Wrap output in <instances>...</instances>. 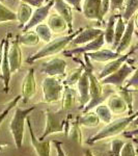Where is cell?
Segmentation results:
<instances>
[{
  "label": "cell",
  "mask_w": 138,
  "mask_h": 156,
  "mask_svg": "<svg viewBox=\"0 0 138 156\" xmlns=\"http://www.w3.org/2000/svg\"><path fill=\"white\" fill-rule=\"evenodd\" d=\"M84 55V60L85 62H82L84 67V70L86 71L87 75H88L89 79V97L90 100L87 103V105L84 107V109L82 110L83 114L87 112H90L92 108H96L98 105L102 104V102L106 99V97L104 96V90H103V84L101 83L98 77L95 75L94 73V67H92L91 62H90V58L86 53Z\"/></svg>",
  "instance_id": "6da1fadb"
},
{
  "label": "cell",
  "mask_w": 138,
  "mask_h": 156,
  "mask_svg": "<svg viewBox=\"0 0 138 156\" xmlns=\"http://www.w3.org/2000/svg\"><path fill=\"white\" fill-rule=\"evenodd\" d=\"M45 117H46V125L45 130L39 138L40 140H45L49 135L55 133H61L67 131L69 123L73 118L72 115H67V112L60 108L57 112H52L50 109L45 110Z\"/></svg>",
  "instance_id": "7a4b0ae2"
},
{
  "label": "cell",
  "mask_w": 138,
  "mask_h": 156,
  "mask_svg": "<svg viewBox=\"0 0 138 156\" xmlns=\"http://www.w3.org/2000/svg\"><path fill=\"white\" fill-rule=\"evenodd\" d=\"M82 29L83 28H80L78 30H76V31H74L73 34H69V36L59 37H57V39L53 40V41L47 43L43 48H41L34 54H32L31 56H29L28 58L26 59V62L27 64H33L34 62H36V60H39L41 58H44V57L52 56V55L60 53V52L64 51V50L69 46L70 43H71L75 37L78 36Z\"/></svg>",
  "instance_id": "3957f363"
},
{
  "label": "cell",
  "mask_w": 138,
  "mask_h": 156,
  "mask_svg": "<svg viewBox=\"0 0 138 156\" xmlns=\"http://www.w3.org/2000/svg\"><path fill=\"white\" fill-rule=\"evenodd\" d=\"M138 115V112L136 114H132L129 115L127 117L124 118H119L117 120L112 121L111 123L107 124L104 128H102L99 132H97L95 135H92L91 137H89L88 140H86L87 145H95L96 143L100 142V140H106V138H110V137H114L116 135L120 134L126 130V128L129 126L130 124L135 120Z\"/></svg>",
  "instance_id": "277c9868"
},
{
  "label": "cell",
  "mask_w": 138,
  "mask_h": 156,
  "mask_svg": "<svg viewBox=\"0 0 138 156\" xmlns=\"http://www.w3.org/2000/svg\"><path fill=\"white\" fill-rule=\"evenodd\" d=\"M34 109H36V106H31L28 108H21L19 106L16 107V110H15L14 115H12V119L11 123H9V131H11L12 135L17 149H21L22 148L26 120Z\"/></svg>",
  "instance_id": "5b68a950"
},
{
  "label": "cell",
  "mask_w": 138,
  "mask_h": 156,
  "mask_svg": "<svg viewBox=\"0 0 138 156\" xmlns=\"http://www.w3.org/2000/svg\"><path fill=\"white\" fill-rule=\"evenodd\" d=\"M42 89L43 101L47 104H53L61 100L64 84L59 78L47 76L43 80Z\"/></svg>",
  "instance_id": "8992f818"
},
{
  "label": "cell",
  "mask_w": 138,
  "mask_h": 156,
  "mask_svg": "<svg viewBox=\"0 0 138 156\" xmlns=\"http://www.w3.org/2000/svg\"><path fill=\"white\" fill-rule=\"evenodd\" d=\"M67 69V62L61 57H53L48 62L42 64L40 71L50 77H57L64 75Z\"/></svg>",
  "instance_id": "52a82bcc"
},
{
  "label": "cell",
  "mask_w": 138,
  "mask_h": 156,
  "mask_svg": "<svg viewBox=\"0 0 138 156\" xmlns=\"http://www.w3.org/2000/svg\"><path fill=\"white\" fill-rule=\"evenodd\" d=\"M104 44H105L104 34H102L101 36H99L97 39H95L94 41H91L88 44H85L83 46H80V47H76V48H72L70 50H64V55L67 57H74L77 56V55L89 53V52H95L102 49Z\"/></svg>",
  "instance_id": "ba28073f"
},
{
  "label": "cell",
  "mask_w": 138,
  "mask_h": 156,
  "mask_svg": "<svg viewBox=\"0 0 138 156\" xmlns=\"http://www.w3.org/2000/svg\"><path fill=\"white\" fill-rule=\"evenodd\" d=\"M133 71H134V67L130 66V65L125 62L116 72H114L113 74L109 75V76L105 77L104 79H102L101 83L103 85L111 84L116 87H122L124 82L126 81V79L128 78V76H129Z\"/></svg>",
  "instance_id": "9c48e42d"
},
{
  "label": "cell",
  "mask_w": 138,
  "mask_h": 156,
  "mask_svg": "<svg viewBox=\"0 0 138 156\" xmlns=\"http://www.w3.org/2000/svg\"><path fill=\"white\" fill-rule=\"evenodd\" d=\"M36 94V74H34V69L30 68L27 72L26 76L24 77L23 82H22L21 87V97L24 103L29 102L34 95Z\"/></svg>",
  "instance_id": "30bf717a"
},
{
  "label": "cell",
  "mask_w": 138,
  "mask_h": 156,
  "mask_svg": "<svg viewBox=\"0 0 138 156\" xmlns=\"http://www.w3.org/2000/svg\"><path fill=\"white\" fill-rule=\"evenodd\" d=\"M11 40H12V34H9L5 37L3 59H2V66H1V78H2V81H3V92L5 94L9 92V81H11V77H12L11 66H9V49Z\"/></svg>",
  "instance_id": "8fae6325"
},
{
  "label": "cell",
  "mask_w": 138,
  "mask_h": 156,
  "mask_svg": "<svg viewBox=\"0 0 138 156\" xmlns=\"http://www.w3.org/2000/svg\"><path fill=\"white\" fill-rule=\"evenodd\" d=\"M9 66H11L12 74V73L18 72L22 66V62H23L22 51H21V47H20L18 37H15V39H12L11 43H9Z\"/></svg>",
  "instance_id": "7c38bea8"
},
{
  "label": "cell",
  "mask_w": 138,
  "mask_h": 156,
  "mask_svg": "<svg viewBox=\"0 0 138 156\" xmlns=\"http://www.w3.org/2000/svg\"><path fill=\"white\" fill-rule=\"evenodd\" d=\"M26 124L28 127L31 145L36 150L37 156H51V142L50 140H40L36 136V133L32 129L31 121H30L29 117L26 120Z\"/></svg>",
  "instance_id": "4fadbf2b"
},
{
  "label": "cell",
  "mask_w": 138,
  "mask_h": 156,
  "mask_svg": "<svg viewBox=\"0 0 138 156\" xmlns=\"http://www.w3.org/2000/svg\"><path fill=\"white\" fill-rule=\"evenodd\" d=\"M54 5V0H50L46 5H43L37 9L32 12L31 19L29 20V22L23 27V32L29 31L32 27H36L37 25L42 24L44 22V20L49 16V12L51 9V7Z\"/></svg>",
  "instance_id": "5bb4252c"
},
{
  "label": "cell",
  "mask_w": 138,
  "mask_h": 156,
  "mask_svg": "<svg viewBox=\"0 0 138 156\" xmlns=\"http://www.w3.org/2000/svg\"><path fill=\"white\" fill-rule=\"evenodd\" d=\"M82 12L86 19L102 22V0H84Z\"/></svg>",
  "instance_id": "9a60e30c"
},
{
  "label": "cell",
  "mask_w": 138,
  "mask_h": 156,
  "mask_svg": "<svg viewBox=\"0 0 138 156\" xmlns=\"http://www.w3.org/2000/svg\"><path fill=\"white\" fill-rule=\"evenodd\" d=\"M102 34H104V31L100 28H92V27H90V28H83L78 36L70 43L69 46L71 47V49L76 48L79 45L83 46V45L88 44L91 41H94L95 39H97Z\"/></svg>",
  "instance_id": "2e32d148"
},
{
  "label": "cell",
  "mask_w": 138,
  "mask_h": 156,
  "mask_svg": "<svg viewBox=\"0 0 138 156\" xmlns=\"http://www.w3.org/2000/svg\"><path fill=\"white\" fill-rule=\"evenodd\" d=\"M83 65V64H82ZM84 68V67H83ZM77 92H78V100H79V109L83 110L84 107L89 102V79L86 71H83L81 77H80L78 83H77Z\"/></svg>",
  "instance_id": "e0dca14e"
},
{
  "label": "cell",
  "mask_w": 138,
  "mask_h": 156,
  "mask_svg": "<svg viewBox=\"0 0 138 156\" xmlns=\"http://www.w3.org/2000/svg\"><path fill=\"white\" fill-rule=\"evenodd\" d=\"M54 9L58 12L59 16L62 17V19L66 21L67 25V30L71 34L74 32L73 30V11L72 6L67 4L64 0H54Z\"/></svg>",
  "instance_id": "ac0fdd59"
},
{
  "label": "cell",
  "mask_w": 138,
  "mask_h": 156,
  "mask_svg": "<svg viewBox=\"0 0 138 156\" xmlns=\"http://www.w3.org/2000/svg\"><path fill=\"white\" fill-rule=\"evenodd\" d=\"M130 55H131V52H130V53H127V54H124V55H120V56L117 57L116 59H113V60H111V62H108L104 66V68L101 70V72L98 74V76H97L98 79L101 81V80L104 79L105 77L109 76V75L113 74L114 72H116L117 70H119V68L125 64V62L128 60Z\"/></svg>",
  "instance_id": "d6986e66"
},
{
  "label": "cell",
  "mask_w": 138,
  "mask_h": 156,
  "mask_svg": "<svg viewBox=\"0 0 138 156\" xmlns=\"http://www.w3.org/2000/svg\"><path fill=\"white\" fill-rule=\"evenodd\" d=\"M107 106L113 115H122L128 110V105L119 94H113L108 97Z\"/></svg>",
  "instance_id": "ffe728a7"
},
{
  "label": "cell",
  "mask_w": 138,
  "mask_h": 156,
  "mask_svg": "<svg viewBox=\"0 0 138 156\" xmlns=\"http://www.w3.org/2000/svg\"><path fill=\"white\" fill-rule=\"evenodd\" d=\"M134 26H135L134 19H130V21L127 23L124 36H122V40H120L119 46H117L116 49H115V52H117L119 54H120L129 48L130 44H131V42H132L133 34H134Z\"/></svg>",
  "instance_id": "44dd1931"
},
{
  "label": "cell",
  "mask_w": 138,
  "mask_h": 156,
  "mask_svg": "<svg viewBox=\"0 0 138 156\" xmlns=\"http://www.w3.org/2000/svg\"><path fill=\"white\" fill-rule=\"evenodd\" d=\"M86 54L88 55L90 60H95V62H108L120 56V54L111 49H100L98 51L89 52V53Z\"/></svg>",
  "instance_id": "7402d4cb"
},
{
  "label": "cell",
  "mask_w": 138,
  "mask_h": 156,
  "mask_svg": "<svg viewBox=\"0 0 138 156\" xmlns=\"http://www.w3.org/2000/svg\"><path fill=\"white\" fill-rule=\"evenodd\" d=\"M76 92L72 89V87H67L64 85V93H62L61 97V109L64 112H67L74 106L75 102H76Z\"/></svg>",
  "instance_id": "603a6c76"
},
{
  "label": "cell",
  "mask_w": 138,
  "mask_h": 156,
  "mask_svg": "<svg viewBox=\"0 0 138 156\" xmlns=\"http://www.w3.org/2000/svg\"><path fill=\"white\" fill-rule=\"evenodd\" d=\"M48 26L50 27V29L52 30V32L55 34H61V32L66 31L67 29V25L66 23L61 16L57 14H53L49 17L48 19Z\"/></svg>",
  "instance_id": "cb8c5ba5"
},
{
  "label": "cell",
  "mask_w": 138,
  "mask_h": 156,
  "mask_svg": "<svg viewBox=\"0 0 138 156\" xmlns=\"http://www.w3.org/2000/svg\"><path fill=\"white\" fill-rule=\"evenodd\" d=\"M32 7L28 5L26 3H23L22 2L20 4L18 12H17V20L19 21V27L20 28H23V27L29 22V20L31 19L32 16Z\"/></svg>",
  "instance_id": "d4e9b609"
},
{
  "label": "cell",
  "mask_w": 138,
  "mask_h": 156,
  "mask_svg": "<svg viewBox=\"0 0 138 156\" xmlns=\"http://www.w3.org/2000/svg\"><path fill=\"white\" fill-rule=\"evenodd\" d=\"M66 134L69 135L72 140L77 142L79 145H82V131H81V126H80L78 121V117L76 119H72L70 121L67 131Z\"/></svg>",
  "instance_id": "484cf974"
},
{
  "label": "cell",
  "mask_w": 138,
  "mask_h": 156,
  "mask_svg": "<svg viewBox=\"0 0 138 156\" xmlns=\"http://www.w3.org/2000/svg\"><path fill=\"white\" fill-rule=\"evenodd\" d=\"M78 121L81 127H89V128L99 126L100 122H101L99 117H98V115L95 112H91V110L78 117Z\"/></svg>",
  "instance_id": "4316f807"
},
{
  "label": "cell",
  "mask_w": 138,
  "mask_h": 156,
  "mask_svg": "<svg viewBox=\"0 0 138 156\" xmlns=\"http://www.w3.org/2000/svg\"><path fill=\"white\" fill-rule=\"evenodd\" d=\"M75 60H76L77 62H79L81 66L76 68V69H74V70H72V71L69 73V75L67 76L66 79H64V84L67 85V87H73V85L78 83L80 77H81L82 73H83V71H84L83 65H82V60L78 59V58H75Z\"/></svg>",
  "instance_id": "83f0119b"
},
{
  "label": "cell",
  "mask_w": 138,
  "mask_h": 156,
  "mask_svg": "<svg viewBox=\"0 0 138 156\" xmlns=\"http://www.w3.org/2000/svg\"><path fill=\"white\" fill-rule=\"evenodd\" d=\"M119 18V15H111L108 19V23L106 25V29L104 31V39L105 43L112 45L114 40V31H115V24L116 20Z\"/></svg>",
  "instance_id": "f1b7e54d"
},
{
  "label": "cell",
  "mask_w": 138,
  "mask_h": 156,
  "mask_svg": "<svg viewBox=\"0 0 138 156\" xmlns=\"http://www.w3.org/2000/svg\"><path fill=\"white\" fill-rule=\"evenodd\" d=\"M126 22L124 21L122 15H119V18L116 20V24H115V31H114V40L113 44H112V49L115 51L116 47L119 46L120 40H122V36L125 34V30H126Z\"/></svg>",
  "instance_id": "f546056e"
},
{
  "label": "cell",
  "mask_w": 138,
  "mask_h": 156,
  "mask_svg": "<svg viewBox=\"0 0 138 156\" xmlns=\"http://www.w3.org/2000/svg\"><path fill=\"white\" fill-rule=\"evenodd\" d=\"M19 43L20 45H24V46H36L40 43V37L36 34V31H27V32H23V34L18 37Z\"/></svg>",
  "instance_id": "4dcf8cb0"
},
{
  "label": "cell",
  "mask_w": 138,
  "mask_h": 156,
  "mask_svg": "<svg viewBox=\"0 0 138 156\" xmlns=\"http://www.w3.org/2000/svg\"><path fill=\"white\" fill-rule=\"evenodd\" d=\"M95 112L98 115L99 119L101 122L106 123V124H109V123L112 122V119H113V114L110 110V108L107 106L106 104H100L96 107V110Z\"/></svg>",
  "instance_id": "1f68e13d"
},
{
  "label": "cell",
  "mask_w": 138,
  "mask_h": 156,
  "mask_svg": "<svg viewBox=\"0 0 138 156\" xmlns=\"http://www.w3.org/2000/svg\"><path fill=\"white\" fill-rule=\"evenodd\" d=\"M36 32L39 36L40 40L44 41L45 43H49L52 41V30L47 24H40L36 27Z\"/></svg>",
  "instance_id": "d6a6232c"
},
{
  "label": "cell",
  "mask_w": 138,
  "mask_h": 156,
  "mask_svg": "<svg viewBox=\"0 0 138 156\" xmlns=\"http://www.w3.org/2000/svg\"><path fill=\"white\" fill-rule=\"evenodd\" d=\"M138 9V0H128L126 3V9H125L124 14L122 15L124 21L128 23L130 19H132V16L135 14Z\"/></svg>",
  "instance_id": "836d02e7"
},
{
  "label": "cell",
  "mask_w": 138,
  "mask_h": 156,
  "mask_svg": "<svg viewBox=\"0 0 138 156\" xmlns=\"http://www.w3.org/2000/svg\"><path fill=\"white\" fill-rule=\"evenodd\" d=\"M17 14L9 9V7L4 6L0 2V23L2 22H9V21H16Z\"/></svg>",
  "instance_id": "e575fe53"
},
{
  "label": "cell",
  "mask_w": 138,
  "mask_h": 156,
  "mask_svg": "<svg viewBox=\"0 0 138 156\" xmlns=\"http://www.w3.org/2000/svg\"><path fill=\"white\" fill-rule=\"evenodd\" d=\"M21 99H22L21 95H18V96L15 97L14 99L12 100V101H9V104L6 105V107L4 108V109L2 110L1 114H0V125H1L2 123H3V121L5 120V118L9 115V112H11L12 110L14 109V108L16 107L17 105H18V102H19Z\"/></svg>",
  "instance_id": "d590c367"
},
{
  "label": "cell",
  "mask_w": 138,
  "mask_h": 156,
  "mask_svg": "<svg viewBox=\"0 0 138 156\" xmlns=\"http://www.w3.org/2000/svg\"><path fill=\"white\" fill-rule=\"evenodd\" d=\"M119 90L117 94H119L120 96L122 97V99L125 100V102L127 103L128 105V110H129V115H132V109H133V98H132V94L129 90V89L127 87H119Z\"/></svg>",
  "instance_id": "8d00e7d4"
},
{
  "label": "cell",
  "mask_w": 138,
  "mask_h": 156,
  "mask_svg": "<svg viewBox=\"0 0 138 156\" xmlns=\"http://www.w3.org/2000/svg\"><path fill=\"white\" fill-rule=\"evenodd\" d=\"M125 142L122 140H113L111 142V149H110V156H120L122 146Z\"/></svg>",
  "instance_id": "74e56055"
},
{
  "label": "cell",
  "mask_w": 138,
  "mask_h": 156,
  "mask_svg": "<svg viewBox=\"0 0 138 156\" xmlns=\"http://www.w3.org/2000/svg\"><path fill=\"white\" fill-rule=\"evenodd\" d=\"M120 156H137L134 146L131 142L125 143V145L122 148V151H120Z\"/></svg>",
  "instance_id": "f35d334b"
},
{
  "label": "cell",
  "mask_w": 138,
  "mask_h": 156,
  "mask_svg": "<svg viewBox=\"0 0 138 156\" xmlns=\"http://www.w3.org/2000/svg\"><path fill=\"white\" fill-rule=\"evenodd\" d=\"M125 87L129 89V87H134V89H138V68L135 70L134 74L132 75V77L128 80L127 84L125 85Z\"/></svg>",
  "instance_id": "ab89813d"
},
{
  "label": "cell",
  "mask_w": 138,
  "mask_h": 156,
  "mask_svg": "<svg viewBox=\"0 0 138 156\" xmlns=\"http://www.w3.org/2000/svg\"><path fill=\"white\" fill-rule=\"evenodd\" d=\"M23 3H26L30 5L31 7H41L43 6V4L45 3V2L49 1V0H21Z\"/></svg>",
  "instance_id": "60d3db41"
},
{
  "label": "cell",
  "mask_w": 138,
  "mask_h": 156,
  "mask_svg": "<svg viewBox=\"0 0 138 156\" xmlns=\"http://www.w3.org/2000/svg\"><path fill=\"white\" fill-rule=\"evenodd\" d=\"M67 4H70L73 9H75L77 12H82V6H81V1L82 0H64Z\"/></svg>",
  "instance_id": "b9f144b4"
},
{
  "label": "cell",
  "mask_w": 138,
  "mask_h": 156,
  "mask_svg": "<svg viewBox=\"0 0 138 156\" xmlns=\"http://www.w3.org/2000/svg\"><path fill=\"white\" fill-rule=\"evenodd\" d=\"M125 0H110V9L112 11L115 9H122V5H124Z\"/></svg>",
  "instance_id": "7bdbcfd3"
},
{
  "label": "cell",
  "mask_w": 138,
  "mask_h": 156,
  "mask_svg": "<svg viewBox=\"0 0 138 156\" xmlns=\"http://www.w3.org/2000/svg\"><path fill=\"white\" fill-rule=\"evenodd\" d=\"M52 143H53L54 146H55V148H56V154H57V156H67L66 152H64V149H62V143L61 142L54 140Z\"/></svg>",
  "instance_id": "ee69618b"
},
{
  "label": "cell",
  "mask_w": 138,
  "mask_h": 156,
  "mask_svg": "<svg viewBox=\"0 0 138 156\" xmlns=\"http://www.w3.org/2000/svg\"><path fill=\"white\" fill-rule=\"evenodd\" d=\"M110 9V0H102V16L104 17Z\"/></svg>",
  "instance_id": "f6af8a7d"
},
{
  "label": "cell",
  "mask_w": 138,
  "mask_h": 156,
  "mask_svg": "<svg viewBox=\"0 0 138 156\" xmlns=\"http://www.w3.org/2000/svg\"><path fill=\"white\" fill-rule=\"evenodd\" d=\"M4 44H5V37L0 41V71H1L2 59H3V51H4Z\"/></svg>",
  "instance_id": "bcb514c9"
},
{
  "label": "cell",
  "mask_w": 138,
  "mask_h": 156,
  "mask_svg": "<svg viewBox=\"0 0 138 156\" xmlns=\"http://www.w3.org/2000/svg\"><path fill=\"white\" fill-rule=\"evenodd\" d=\"M125 137L127 138H132V137H136L138 136V129H135V130H131V131H124L122 132Z\"/></svg>",
  "instance_id": "7dc6e473"
},
{
  "label": "cell",
  "mask_w": 138,
  "mask_h": 156,
  "mask_svg": "<svg viewBox=\"0 0 138 156\" xmlns=\"http://www.w3.org/2000/svg\"><path fill=\"white\" fill-rule=\"evenodd\" d=\"M84 156H95V154L90 149H86L84 151Z\"/></svg>",
  "instance_id": "c3c4849f"
},
{
  "label": "cell",
  "mask_w": 138,
  "mask_h": 156,
  "mask_svg": "<svg viewBox=\"0 0 138 156\" xmlns=\"http://www.w3.org/2000/svg\"><path fill=\"white\" fill-rule=\"evenodd\" d=\"M132 123H133V125H134V126H138V115H137L136 118H135V120L133 121Z\"/></svg>",
  "instance_id": "681fc988"
},
{
  "label": "cell",
  "mask_w": 138,
  "mask_h": 156,
  "mask_svg": "<svg viewBox=\"0 0 138 156\" xmlns=\"http://www.w3.org/2000/svg\"><path fill=\"white\" fill-rule=\"evenodd\" d=\"M134 34H135V36L137 37V40H138V31H134Z\"/></svg>",
  "instance_id": "f907efd6"
},
{
  "label": "cell",
  "mask_w": 138,
  "mask_h": 156,
  "mask_svg": "<svg viewBox=\"0 0 138 156\" xmlns=\"http://www.w3.org/2000/svg\"><path fill=\"white\" fill-rule=\"evenodd\" d=\"M1 1H3V0H0V2H1Z\"/></svg>",
  "instance_id": "816d5d0a"
}]
</instances>
